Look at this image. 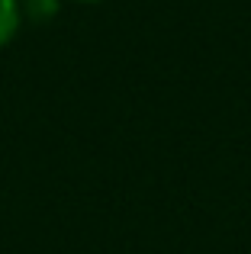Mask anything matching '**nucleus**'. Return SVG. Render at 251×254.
Masks as SVG:
<instances>
[{
	"label": "nucleus",
	"mask_w": 251,
	"mask_h": 254,
	"mask_svg": "<svg viewBox=\"0 0 251 254\" xmlns=\"http://www.w3.org/2000/svg\"><path fill=\"white\" fill-rule=\"evenodd\" d=\"M64 0H23V16L26 23H49L62 13Z\"/></svg>",
	"instance_id": "obj_2"
},
{
	"label": "nucleus",
	"mask_w": 251,
	"mask_h": 254,
	"mask_svg": "<svg viewBox=\"0 0 251 254\" xmlns=\"http://www.w3.org/2000/svg\"><path fill=\"white\" fill-rule=\"evenodd\" d=\"M23 23V0H0V49H6L19 36Z\"/></svg>",
	"instance_id": "obj_1"
},
{
	"label": "nucleus",
	"mask_w": 251,
	"mask_h": 254,
	"mask_svg": "<svg viewBox=\"0 0 251 254\" xmlns=\"http://www.w3.org/2000/svg\"><path fill=\"white\" fill-rule=\"evenodd\" d=\"M71 3H81V6H94V3H107V0H71Z\"/></svg>",
	"instance_id": "obj_3"
}]
</instances>
